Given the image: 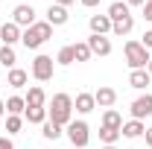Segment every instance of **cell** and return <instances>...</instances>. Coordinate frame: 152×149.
Masks as SVG:
<instances>
[{"label":"cell","mask_w":152,"mask_h":149,"mask_svg":"<svg viewBox=\"0 0 152 149\" xmlns=\"http://www.w3.org/2000/svg\"><path fill=\"white\" fill-rule=\"evenodd\" d=\"M47 120H53L56 126H67V123L73 120V96H70V93H56V96L50 99Z\"/></svg>","instance_id":"obj_1"},{"label":"cell","mask_w":152,"mask_h":149,"mask_svg":"<svg viewBox=\"0 0 152 149\" xmlns=\"http://www.w3.org/2000/svg\"><path fill=\"white\" fill-rule=\"evenodd\" d=\"M53 38V26L47 23V20H35L29 29H23L20 32V44L26 47V50H38L44 41H50Z\"/></svg>","instance_id":"obj_2"},{"label":"cell","mask_w":152,"mask_h":149,"mask_svg":"<svg viewBox=\"0 0 152 149\" xmlns=\"http://www.w3.org/2000/svg\"><path fill=\"white\" fill-rule=\"evenodd\" d=\"M123 53H126V64L132 67V70H146V64H149V50L140 44V41H126V47H123Z\"/></svg>","instance_id":"obj_3"},{"label":"cell","mask_w":152,"mask_h":149,"mask_svg":"<svg viewBox=\"0 0 152 149\" xmlns=\"http://www.w3.org/2000/svg\"><path fill=\"white\" fill-rule=\"evenodd\" d=\"M67 140H70L76 149H85V146H88V140H91V129H88V123H85V120H70V123H67Z\"/></svg>","instance_id":"obj_4"},{"label":"cell","mask_w":152,"mask_h":149,"mask_svg":"<svg viewBox=\"0 0 152 149\" xmlns=\"http://www.w3.org/2000/svg\"><path fill=\"white\" fill-rule=\"evenodd\" d=\"M53 73H56V61H53V56L38 53V56L32 58V79H38V82H50Z\"/></svg>","instance_id":"obj_5"},{"label":"cell","mask_w":152,"mask_h":149,"mask_svg":"<svg viewBox=\"0 0 152 149\" xmlns=\"http://www.w3.org/2000/svg\"><path fill=\"white\" fill-rule=\"evenodd\" d=\"M12 23H18L23 29H29L32 23H35V9L29 6V3H18L15 9H12Z\"/></svg>","instance_id":"obj_6"},{"label":"cell","mask_w":152,"mask_h":149,"mask_svg":"<svg viewBox=\"0 0 152 149\" xmlns=\"http://www.w3.org/2000/svg\"><path fill=\"white\" fill-rule=\"evenodd\" d=\"M149 114H152V93L146 91V93H140L132 102V120H140V123H143Z\"/></svg>","instance_id":"obj_7"},{"label":"cell","mask_w":152,"mask_h":149,"mask_svg":"<svg viewBox=\"0 0 152 149\" xmlns=\"http://www.w3.org/2000/svg\"><path fill=\"white\" fill-rule=\"evenodd\" d=\"M85 44L91 47V56H111V38H105V35H94L91 32V38Z\"/></svg>","instance_id":"obj_8"},{"label":"cell","mask_w":152,"mask_h":149,"mask_svg":"<svg viewBox=\"0 0 152 149\" xmlns=\"http://www.w3.org/2000/svg\"><path fill=\"white\" fill-rule=\"evenodd\" d=\"M94 99H96L99 108H111L114 102H117V91L108 88V85H102V88H96V91H94Z\"/></svg>","instance_id":"obj_9"},{"label":"cell","mask_w":152,"mask_h":149,"mask_svg":"<svg viewBox=\"0 0 152 149\" xmlns=\"http://www.w3.org/2000/svg\"><path fill=\"white\" fill-rule=\"evenodd\" d=\"M0 41H3L6 47L18 44V41H20V26H18V23H12V20L3 23V26H0Z\"/></svg>","instance_id":"obj_10"},{"label":"cell","mask_w":152,"mask_h":149,"mask_svg":"<svg viewBox=\"0 0 152 149\" xmlns=\"http://www.w3.org/2000/svg\"><path fill=\"white\" fill-rule=\"evenodd\" d=\"M73 108L79 114H91L96 108V99H94V93H88V91H82V93H76V99H73Z\"/></svg>","instance_id":"obj_11"},{"label":"cell","mask_w":152,"mask_h":149,"mask_svg":"<svg viewBox=\"0 0 152 149\" xmlns=\"http://www.w3.org/2000/svg\"><path fill=\"white\" fill-rule=\"evenodd\" d=\"M67 18H70V15H67V9H64V6H58V3H53V6L47 9V23H50V26H64Z\"/></svg>","instance_id":"obj_12"},{"label":"cell","mask_w":152,"mask_h":149,"mask_svg":"<svg viewBox=\"0 0 152 149\" xmlns=\"http://www.w3.org/2000/svg\"><path fill=\"white\" fill-rule=\"evenodd\" d=\"M23 99H26V108H44L47 93H44V88H41V85H32V88H29V93H26Z\"/></svg>","instance_id":"obj_13"},{"label":"cell","mask_w":152,"mask_h":149,"mask_svg":"<svg viewBox=\"0 0 152 149\" xmlns=\"http://www.w3.org/2000/svg\"><path fill=\"white\" fill-rule=\"evenodd\" d=\"M88 23H91V32L94 35H108L111 32V18L108 15H91Z\"/></svg>","instance_id":"obj_14"},{"label":"cell","mask_w":152,"mask_h":149,"mask_svg":"<svg viewBox=\"0 0 152 149\" xmlns=\"http://www.w3.org/2000/svg\"><path fill=\"white\" fill-rule=\"evenodd\" d=\"M149 82H152L149 70H132V73H129V85H132L134 91H146Z\"/></svg>","instance_id":"obj_15"},{"label":"cell","mask_w":152,"mask_h":149,"mask_svg":"<svg viewBox=\"0 0 152 149\" xmlns=\"http://www.w3.org/2000/svg\"><path fill=\"white\" fill-rule=\"evenodd\" d=\"M146 131V126L140 123V120H129V123H123V129H120V137H129V140H134V137H140Z\"/></svg>","instance_id":"obj_16"},{"label":"cell","mask_w":152,"mask_h":149,"mask_svg":"<svg viewBox=\"0 0 152 149\" xmlns=\"http://www.w3.org/2000/svg\"><path fill=\"white\" fill-rule=\"evenodd\" d=\"M108 18H111V23L114 20H123V18H129L132 12H129V6H126V0H114L111 6H108V12H105Z\"/></svg>","instance_id":"obj_17"},{"label":"cell","mask_w":152,"mask_h":149,"mask_svg":"<svg viewBox=\"0 0 152 149\" xmlns=\"http://www.w3.org/2000/svg\"><path fill=\"white\" fill-rule=\"evenodd\" d=\"M26 82H29V73H26V70H20V67H12L9 76H6V85H9V88H23Z\"/></svg>","instance_id":"obj_18"},{"label":"cell","mask_w":152,"mask_h":149,"mask_svg":"<svg viewBox=\"0 0 152 149\" xmlns=\"http://www.w3.org/2000/svg\"><path fill=\"white\" fill-rule=\"evenodd\" d=\"M132 29H134V18H132V15H129V18H123V20H114V23H111V32H114V35H120V38L129 35Z\"/></svg>","instance_id":"obj_19"},{"label":"cell","mask_w":152,"mask_h":149,"mask_svg":"<svg viewBox=\"0 0 152 149\" xmlns=\"http://www.w3.org/2000/svg\"><path fill=\"white\" fill-rule=\"evenodd\" d=\"M23 120L26 123H35V126H44L47 123V108H26L23 111Z\"/></svg>","instance_id":"obj_20"},{"label":"cell","mask_w":152,"mask_h":149,"mask_svg":"<svg viewBox=\"0 0 152 149\" xmlns=\"http://www.w3.org/2000/svg\"><path fill=\"white\" fill-rule=\"evenodd\" d=\"M102 126H108V129H123V117L114 111V108H105V114H102Z\"/></svg>","instance_id":"obj_21"},{"label":"cell","mask_w":152,"mask_h":149,"mask_svg":"<svg viewBox=\"0 0 152 149\" xmlns=\"http://www.w3.org/2000/svg\"><path fill=\"white\" fill-rule=\"evenodd\" d=\"M26 111V99L23 96H9L6 99V114H23Z\"/></svg>","instance_id":"obj_22"},{"label":"cell","mask_w":152,"mask_h":149,"mask_svg":"<svg viewBox=\"0 0 152 149\" xmlns=\"http://www.w3.org/2000/svg\"><path fill=\"white\" fill-rule=\"evenodd\" d=\"M99 140H102L105 146H114V143L120 140V129H108V126H102V129H99Z\"/></svg>","instance_id":"obj_23"},{"label":"cell","mask_w":152,"mask_h":149,"mask_svg":"<svg viewBox=\"0 0 152 149\" xmlns=\"http://www.w3.org/2000/svg\"><path fill=\"white\" fill-rule=\"evenodd\" d=\"M15 61H18L15 47H6V44H3V47H0V64H6V67L12 70V67H15Z\"/></svg>","instance_id":"obj_24"},{"label":"cell","mask_w":152,"mask_h":149,"mask_svg":"<svg viewBox=\"0 0 152 149\" xmlns=\"http://www.w3.org/2000/svg\"><path fill=\"white\" fill-rule=\"evenodd\" d=\"M41 134H44L47 140H58V137H61V126H56L53 120H47V123L41 126Z\"/></svg>","instance_id":"obj_25"},{"label":"cell","mask_w":152,"mask_h":149,"mask_svg":"<svg viewBox=\"0 0 152 149\" xmlns=\"http://www.w3.org/2000/svg\"><path fill=\"white\" fill-rule=\"evenodd\" d=\"M76 58H73V47H61L58 50V56H56V64H61V67H67V64H73Z\"/></svg>","instance_id":"obj_26"},{"label":"cell","mask_w":152,"mask_h":149,"mask_svg":"<svg viewBox=\"0 0 152 149\" xmlns=\"http://www.w3.org/2000/svg\"><path fill=\"white\" fill-rule=\"evenodd\" d=\"M20 126H23V117H20V114H9V120H6V134H18Z\"/></svg>","instance_id":"obj_27"},{"label":"cell","mask_w":152,"mask_h":149,"mask_svg":"<svg viewBox=\"0 0 152 149\" xmlns=\"http://www.w3.org/2000/svg\"><path fill=\"white\" fill-rule=\"evenodd\" d=\"M73 58L76 61H88V58H91V47H88L85 41H82V44H73Z\"/></svg>","instance_id":"obj_28"},{"label":"cell","mask_w":152,"mask_h":149,"mask_svg":"<svg viewBox=\"0 0 152 149\" xmlns=\"http://www.w3.org/2000/svg\"><path fill=\"white\" fill-rule=\"evenodd\" d=\"M140 44H143L146 50H152V29H146V32H143V41H140Z\"/></svg>","instance_id":"obj_29"},{"label":"cell","mask_w":152,"mask_h":149,"mask_svg":"<svg viewBox=\"0 0 152 149\" xmlns=\"http://www.w3.org/2000/svg\"><path fill=\"white\" fill-rule=\"evenodd\" d=\"M143 18L152 23V0H146V3H143Z\"/></svg>","instance_id":"obj_30"},{"label":"cell","mask_w":152,"mask_h":149,"mask_svg":"<svg viewBox=\"0 0 152 149\" xmlns=\"http://www.w3.org/2000/svg\"><path fill=\"white\" fill-rule=\"evenodd\" d=\"M0 149H15V143H12V137H0Z\"/></svg>","instance_id":"obj_31"},{"label":"cell","mask_w":152,"mask_h":149,"mask_svg":"<svg viewBox=\"0 0 152 149\" xmlns=\"http://www.w3.org/2000/svg\"><path fill=\"white\" fill-rule=\"evenodd\" d=\"M143 137H146V146L152 149V126H149V129H146V131H143Z\"/></svg>","instance_id":"obj_32"},{"label":"cell","mask_w":152,"mask_h":149,"mask_svg":"<svg viewBox=\"0 0 152 149\" xmlns=\"http://www.w3.org/2000/svg\"><path fill=\"white\" fill-rule=\"evenodd\" d=\"M79 3H82V6H88V9H94V6L99 3V0H79Z\"/></svg>","instance_id":"obj_33"},{"label":"cell","mask_w":152,"mask_h":149,"mask_svg":"<svg viewBox=\"0 0 152 149\" xmlns=\"http://www.w3.org/2000/svg\"><path fill=\"white\" fill-rule=\"evenodd\" d=\"M146 0H126V6H143Z\"/></svg>","instance_id":"obj_34"},{"label":"cell","mask_w":152,"mask_h":149,"mask_svg":"<svg viewBox=\"0 0 152 149\" xmlns=\"http://www.w3.org/2000/svg\"><path fill=\"white\" fill-rule=\"evenodd\" d=\"M58 6H64V9H67V6H70V3H76V0H56Z\"/></svg>","instance_id":"obj_35"},{"label":"cell","mask_w":152,"mask_h":149,"mask_svg":"<svg viewBox=\"0 0 152 149\" xmlns=\"http://www.w3.org/2000/svg\"><path fill=\"white\" fill-rule=\"evenodd\" d=\"M3 114H6V102L0 99V117H3Z\"/></svg>","instance_id":"obj_36"},{"label":"cell","mask_w":152,"mask_h":149,"mask_svg":"<svg viewBox=\"0 0 152 149\" xmlns=\"http://www.w3.org/2000/svg\"><path fill=\"white\" fill-rule=\"evenodd\" d=\"M146 70H149V76H152V58H149V64H146Z\"/></svg>","instance_id":"obj_37"},{"label":"cell","mask_w":152,"mask_h":149,"mask_svg":"<svg viewBox=\"0 0 152 149\" xmlns=\"http://www.w3.org/2000/svg\"><path fill=\"white\" fill-rule=\"evenodd\" d=\"M102 149H117V146H102Z\"/></svg>","instance_id":"obj_38"},{"label":"cell","mask_w":152,"mask_h":149,"mask_svg":"<svg viewBox=\"0 0 152 149\" xmlns=\"http://www.w3.org/2000/svg\"><path fill=\"white\" fill-rule=\"evenodd\" d=\"M0 88H3V82H0Z\"/></svg>","instance_id":"obj_39"}]
</instances>
